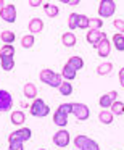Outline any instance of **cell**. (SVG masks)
Masks as SVG:
<instances>
[{"instance_id":"1","label":"cell","mask_w":124,"mask_h":150,"mask_svg":"<svg viewBox=\"0 0 124 150\" xmlns=\"http://www.w3.org/2000/svg\"><path fill=\"white\" fill-rule=\"evenodd\" d=\"M29 113L32 115L34 118H45L47 115L50 113V107L42 100V98H34V102L29 107Z\"/></svg>"},{"instance_id":"2","label":"cell","mask_w":124,"mask_h":150,"mask_svg":"<svg viewBox=\"0 0 124 150\" xmlns=\"http://www.w3.org/2000/svg\"><path fill=\"white\" fill-rule=\"evenodd\" d=\"M116 10V4L113 0H101L98 4V15L100 18H111Z\"/></svg>"},{"instance_id":"3","label":"cell","mask_w":124,"mask_h":150,"mask_svg":"<svg viewBox=\"0 0 124 150\" xmlns=\"http://www.w3.org/2000/svg\"><path fill=\"white\" fill-rule=\"evenodd\" d=\"M32 137V131L29 127H21L18 131H13V132L8 136V142H15V140H20V142H26Z\"/></svg>"},{"instance_id":"4","label":"cell","mask_w":124,"mask_h":150,"mask_svg":"<svg viewBox=\"0 0 124 150\" xmlns=\"http://www.w3.org/2000/svg\"><path fill=\"white\" fill-rule=\"evenodd\" d=\"M69 142H71V136H69V132L66 129H60L53 134V144H55L56 147H60V149L68 147Z\"/></svg>"},{"instance_id":"5","label":"cell","mask_w":124,"mask_h":150,"mask_svg":"<svg viewBox=\"0 0 124 150\" xmlns=\"http://www.w3.org/2000/svg\"><path fill=\"white\" fill-rule=\"evenodd\" d=\"M0 20L7 21V23H15L16 21V7L11 4H7L0 10Z\"/></svg>"},{"instance_id":"6","label":"cell","mask_w":124,"mask_h":150,"mask_svg":"<svg viewBox=\"0 0 124 150\" xmlns=\"http://www.w3.org/2000/svg\"><path fill=\"white\" fill-rule=\"evenodd\" d=\"M73 115L76 116V120L85 121L90 116V110L85 103H73Z\"/></svg>"},{"instance_id":"7","label":"cell","mask_w":124,"mask_h":150,"mask_svg":"<svg viewBox=\"0 0 124 150\" xmlns=\"http://www.w3.org/2000/svg\"><path fill=\"white\" fill-rule=\"evenodd\" d=\"M13 107V97L8 91L0 89V111H8Z\"/></svg>"},{"instance_id":"8","label":"cell","mask_w":124,"mask_h":150,"mask_svg":"<svg viewBox=\"0 0 124 150\" xmlns=\"http://www.w3.org/2000/svg\"><path fill=\"white\" fill-rule=\"evenodd\" d=\"M85 39H87V42L90 44V45H94L95 49H97L98 44H100L103 39H106V34L101 33V31H95V29H92V31H89V33H87Z\"/></svg>"},{"instance_id":"9","label":"cell","mask_w":124,"mask_h":150,"mask_svg":"<svg viewBox=\"0 0 124 150\" xmlns=\"http://www.w3.org/2000/svg\"><path fill=\"white\" fill-rule=\"evenodd\" d=\"M116 97H118V92L111 91V92H108V94L101 95L100 100H98V103H100V107L103 108V110H106V108H111V105L116 102Z\"/></svg>"},{"instance_id":"10","label":"cell","mask_w":124,"mask_h":150,"mask_svg":"<svg viewBox=\"0 0 124 150\" xmlns=\"http://www.w3.org/2000/svg\"><path fill=\"white\" fill-rule=\"evenodd\" d=\"M53 123L58 127H65L68 124V113H66L63 108H56V111L53 113Z\"/></svg>"},{"instance_id":"11","label":"cell","mask_w":124,"mask_h":150,"mask_svg":"<svg viewBox=\"0 0 124 150\" xmlns=\"http://www.w3.org/2000/svg\"><path fill=\"white\" fill-rule=\"evenodd\" d=\"M97 50H98V55H100L101 58H106V57L110 55V52H111V44H110V40H108V37H106V39H103L100 44H98Z\"/></svg>"},{"instance_id":"12","label":"cell","mask_w":124,"mask_h":150,"mask_svg":"<svg viewBox=\"0 0 124 150\" xmlns=\"http://www.w3.org/2000/svg\"><path fill=\"white\" fill-rule=\"evenodd\" d=\"M27 29H29V33H32V36L37 33H40V31L44 29V21L40 20V18H32V20L29 21V24H27Z\"/></svg>"},{"instance_id":"13","label":"cell","mask_w":124,"mask_h":150,"mask_svg":"<svg viewBox=\"0 0 124 150\" xmlns=\"http://www.w3.org/2000/svg\"><path fill=\"white\" fill-rule=\"evenodd\" d=\"M10 120H11V124H15V126H21L23 123H26V115H24L23 110H16V111L11 113Z\"/></svg>"},{"instance_id":"14","label":"cell","mask_w":124,"mask_h":150,"mask_svg":"<svg viewBox=\"0 0 124 150\" xmlns=\"http://www.w3.org/2000/svg\"><path fill=\"white\" fill-rule=\"evenodd\" d=\"M55 74H56L55 71H52V69L45 68V69H42V71H40V74H39V79L44 82V84H49V86H50V82L53 81V78H55Z\"/></svg>"},{"instance_id":"15","label":"cell","mask_w":124,"mask_h":150,"mask_svg":"<svg viewBox=\"0 0 124 150\" xmlns=\"http://www.w3.org/2000/svg\"><path fill=\"white\" fill-rule=\"evenodd\" d=\"M23 92H24V97L26 98H37V87L32 84V82H27V84H24V89H23Z\"/></svg>"},{"instance_id":"16","label":"cell","mask_w":124,"mask_h":150,"mask_svg":"<svg viewBox=\"0 0 124 150\" xmlns=\"http://www.w3.org/2000/svg\"><path fill=\"white\" fill-rule=\"evenodd\" d=\"M66 65L71 66L73 69H76V71H79V69L84 68V60H82L81 57H71V58H68Z\"/></svg>"},{"instance_id":"17","label":"cell","mask_w":124,"mask_h":150,"mask_svg":"<svg viewBox=\"0 0 124 150\" xmlns=\"http://www.w3.org/2000/svg\"><path fill=\"white\" fill-rule=\"evenodd\" d=\"M111 71H113V63H111V62L100 63V65L97 66V73H98V76H106V74H110Z\"/></svg>"},{"instance_id":"18","label":"cell","mask_w":124,"mask_h":150,"mask_svg":"<svg viewBox=\"0 0 124 150\" xmlns=\"http://www.w3.org/2000/svg\"><path fill=\"white\" fill-rule=\"evenodd\" d=\"M113 118H114V115L111 113V110H101L98 113V120L103 124H111L113 123Z\"/></svg>"},{"instance_id":"19","label":"cell","mask_w":124,"mask_h":150,"mask_svg":"<svg viewBox=\"0 0 124 150\" xmlns=\"http://www.w3.org/2000/svg\"><path fill=\"white\" fill-rule=\"evenodd\" d=\"M61 42L65 47H74L76 45V36L74 33H65L61 36Z\"/></svg>"},{"instance_id":"20","label":"cell","mask_w":124,"mask_h":150,"mask_svg":"<svg viewBox=\"0 0 124 150\" xmlns=\"http://www.w3.org/2000/svg\"><path fill=\"white\" fill-rule=\"evenodd\" d=\"M44 11H45V15H47V16L55 18V16H58L60 8L56 7V5H53V4H44Z\"/></svg>"},{"instance_id":"21","label":"cell","mask_w":124,"mask_h":150,"mask_svg":"<svg viewBox=\"0 0 124 150\" xmlns=\"http://www.w3.org/2000/svg\"><path fill=\"white\" fill-rule=\"evenodd\" d=\"M61 78H63V79H66V81H69V82H71L73 79L76 78V69H73L71 66L65 65V66H63V69H61Z\"/></svg>"},{"instance_id":"22","label":"cell","mask_w":124,"mask_h":150,"mask_svg":"<svg viewBox=\"0 0 124 150\" xmlns=\"http://www.w3.org/2000/svg\"><path fill=\"white\" fill-rule=\"evenodd\" d=\"M113 45L116 47V50L124 52V34H119V33L114 34L113 36Z\"/></svg>"},{"instance_id":"23","label":"cell","mask_w":124,"mask_h":150,"mask_svg":"<svg viewBox=\"0 0 124 150\" xmlns=\"http://www.w3.org/2000/svg\"><path fill=\"white\" fill-rule=\"evenodd\" d=\"M0 39L5 42V45H11L15 42V39H16V36H15L13 31H4V33L0 34Z\"/></svg>"},{"instance_id":"24","label":"cell","mask_w":124,"mask_h":150,"mask_svg":"<svg viewBox=\"0 0 124 150\" xmlns=\"http://www.w3.org/2000/svg\"><path fill=\"white\" fill-rule=\"evenodd\" d=\"M0 65H2V69H4V71H11V69L15 68V60L2 57V58H0Z\"/></svg>"},{"instance_id":"25","label":"cell","mask_w":124,"mask_h":150,"mask_svg":"<svg viewBox=\"0 0 124 150\" xmlns=\"http://www.w3.org/2000/svg\"><path fill=\"white\" fill-rule=\"evenodd\" d=\"M58 89H60V94L65 95V97H68V95L73 94V84L69 81H63L61 86H60Z\"/></svg>"},{"instance_id":"26","label":"cell","mask_w":124,"mask_h":150,"mask_svg":"<svg viewBox=\"0 0 124 150\" xmlns=\"http://www.w3.org/2000/svg\"><path fill=\"white\" fill-rule=\"evenodd\" d=\"M34 42H36V39H34L32 34H26V36L21 37V47L23 49H31L34 45Z\"/></svg>"},{"instance_id":"27","label":"cell","mask_w":124,"mask_h":150,"mask_svg":"<svg viewBox=\"0 0 124 150\" xmlns=\"http://www.w3.org/2000/svg\"><path fill=\"white\" fill-rule=\"evenodd\" d=\"M13 55H15V47L13 45H4L0 49V58H2V57L13 58Z\"/></svg>"},{"instance_id":"28","label":"cell","mask_w":124,"mask_h":150,"mask_svg":"<svg viewBox=\"0 0 124 150\" xmlns=\"http://www.w3.org/2000/svg\"><path fill=\"white\" fill-rule=\"evenodd\" d=\"M101 26H103V20H100V18H90V20H89V28H90V31L92 29L100 31Z\"/></svg>"},{"instance_id":"29","label":"cell","mask_w":124,"mask_h":150,"mask_svg":"<svg viewBox=\"0 0 124 150\" xmlns=\"http://www.w3.org/2000/svg\"><path fill=\"white\" fill-rule=\"evenodd\" d=\"M78 20H79V15L78 13H71L69 15V18H68V26H69V29H71V33L78 28Z\"/></svg>"},{"instance_id":"30","label":"cell","mask_w":124,"mask_h":150,"mask_svg":"<svg viewBox=\"0 0 124 150\" xmlns=\"http://www.w3.org/2000/svg\"><path fill=\"white\" fill-rule=\"evenodd\" d=\"M111 113L113 115H123L124 113V103L123 102H114L113 105H111Z\"/></svg>"},{"instance_id":"31","label":"cell","mask_w":124,"mask_h":150,"mask_svg":"<svg viewBox=\"0 0 124 150\" xmlns=\"http://www.w3.org/2000/svg\"><path fill=\"white\" fill-rule=\"evenodd\" d=\"M81 150H100V145H98L94 139H90V137H89L87 142L84 144V147H82Z\"/></svg>"},{"instance_id":"32","label":"cell","mask_w":124,"mask_h":150,"mask_svg":"<svg viewBox=\"0 0 124 150\" xmlns=\"http://www.w3.org/2000/svg\"><path fill=\"white\" fill-rule=\"evenodd\" d=\"M87 139H89V137H87V136H82V134H81V136H76V137H74V145H76V149L81 150L82 147H84V144L87 142Z\"/></svg>"},{"instance_id":"33","label":"cell","mask_w":124,"mask_h":150,"mask_svg":"<svg viewBox=\"0 0 124 150\" xmlns=\"http://www.w3.org/2000/svg\"><path fill=\"white\" fill-rule=\"evenodd\" d=\"M89 20H90V18L85 16V15H79V20H78V28L79 29H85V28H89Z\"/></svg>"},{"instance_id":"34","label":"cell","mask_w":124,"mask_h":150,"mask_svg":"<svg viewBox=\"0 0 124 150\" xmlns=\"http://www.w3.org/2000/svg\"><path fill=\"white\" fill-rule=\"evenodd\" d=\"M24 142L15 140V142H8V150H24Z\"/></svg>"},{"instance_id":"35","label":"cell","mask_w":124,"mask_h":150,"mask_svg":"<svg viewBox=\"0 0 124 150\" xmlns=\"http://www.w3.org/2000/svg\"><path fill=\"white\" fill-rule=\"evenodd\" d=\"M113 26L118 29L119 34H124V20H114L113 21Z\"/></svg>"},{"instance_id":"36","label":"cell","mask_w":124,"mask_h":150,"mask_svg":"<svg viewBox=\"0 0 124 150\" xmlns=\"http://www.w3.org/2000/svg\"><path fill=\"white\" fill-rule=\"evenodd\" d=\"M119 84L124 87V66L119 69Z\"/></svg>"},{"instance_id":"37","label":"cell","mask_w":124,"mask_h":150,"mask_svg":"<svg viewBox=\"0 0 124 150\" xmlns=\"http://www.w3.org/2000/svg\"><path fill=\"white\" fill-rule=\"evenodd\" d=\"M63 4H66V5H79V0H63Z\"/></svg>"},{"instance_id":"38","label":"cell","mask_w":124,"mask_h":150,"mask_svg":"<svg viewBox=\"0 0 124 150\" xmlns=\"http://www.w3.org/2000/svg\"><path fill=\"white\" fill-rule=\"evenodd\" d=\"M29 5H31V7H39V5H44V4L40 2V0H31Z\"/></svg>"},{"instance_id":"39","label":"cell","mask_w":124,"mask_h":150,"mask_svg":"<svg viewBox=\"0 0 124 150\" xmlns=\"http://www.w3.org/2000/svg\"><path fill=\"white\" fill-rule=\"evenodd\" d=\"M5 5H7V4H5L4 0H0V10H2V8H4V7H5Z\"/></svg>"},{"instance_id":"40","label":"cell","mask_w":124,"mask_h":150,"mask_svg":"<svg viewBox=\"0 0 124 150\" xmlns=\"http://www.w3.org/2000/svg\"><path fill=\"white\" fill-rule=\"evenodd\" d=\"M39 150H47V149H39Z\"/></svg>"},{"instance_id":"41","label":"cell","mask_w":124,"mask_h":150,"mask_svg":"<svg viewBox=\"0 0 124 150\" xmlns=\"http://www.w3.org/2000/svg\"><path fill=\"white\" fill-rule=\"evenodd\" d=\"M74 150H78V149H74Z\"/></svg>"}]
</instances>
